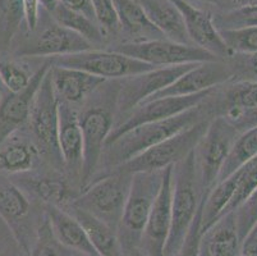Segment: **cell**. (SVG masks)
I'll use <instances>...</instances> for the list:
<instances>
[{
  "label": "cell",
  "instance_id": "6da1fadb",
  "mask_svg": "<svg viewBox=\"0 0 257 256\" xmlns=\"http://www.w3.org/2000/svg\"><path fill=\"white\" fill-rule=\"evenodd\" d=\"M119 84L120 79L104 82L83 103L82 110L78 113L83 141V164L79 178V189L82 191L93 181L105 142L115 123Z\"/></svg>",
  "mask_w": 257,
  "mask_h": 256
},
{
  "label": "cell",
  "instance_id": "7a4b0ae2",
  "mask_svg": "<svg viewBox=\"0 0 257 256\" xmlns=\"http://www.w3.org/2000/svg\"><path fill=\"white\" fill-rule=\"evenodd\" d=\"M209 98L197 107L191 108L178 116L135 127L133 130L123 133L114 142L106 145L100 160V164L104 165L105 173L124 164L147 149L160 144L161 141L177 135L197 122L212 118V110L215 108H212L214 104L209 102Z\"/></svg>",
  "mask_w": 257,
  "mask_h": 256
},
{
  "label": "cell",
  "instance_id": "3957f363",
  "mask_svg": "<svg viewBox=\"0 0 257 256\" xmlns=\"http://www.w3.org/2000/svg\"><path fill=\"white\" fill-rule=\"evenodd\" d=\"M202 194L198 185L195 150L173 166L172 224L164 256H177L198 210Z\"/></svg>",
  "mask_w": 257,
  "mask_h": 256
},
{
  "label": "cell",
  "instance_id": "277c9868",
  "mask_svg": "<svg viewBox=\"0 0 257 256\" xmlns=\"http://www.w3.org/2000/svg\"><path fill=\"white\" fill-rule=\"evenodd\" d=\"M163 173L164 170L133 173L130 194L116 227V234L124 255L140 246L142 232L160 190Z\"/></svg>",
  "mask_w": 257,
  "mask_h": 256
},
{
  "label": "cell",
  "instance_id": "5b68a950",
  "mask_svg": "<svg viewBox=\"0 0 257 256\" xmlns=\"http://www.w3.org/2000/svg\"><path fill=\"white\" fill-rule=\"evenodd\" d=\"M132 176L120 169H113L92 181L69 206L87 211L116 229L130 194Z\"/></svg>",
  "mask_w": 257,
  "mask_h": 256
},
{
  "label": "cell",
  "instance_id": "8992f818",
  "mask_svg": "<svg viewBox=\"0 0 257 256\" xmlns=\"http://www.w3.org/2000/svg\"><path fill=\"white\" fill-rule=\"evenodd\" d=\"M27 126L41 155L57 169L64 168L58 141L59 100L54 91L50 70L44 77L35 95Z\"/></svg>",
  "mask_w": 257,
  "mask_h": 256
},
{
  "label": "cell",
  "instance_id": "52a82bcc",
  "mask_svg": "<svg viewBox=\"0 0 257 256\" xmlns=\"http://www.w3.org/2000/svg\"><path fill=\"white\" fill-rule=\"evenodd\" d=\"M239 135L224 117L211 118L195 149L196 170L202 196H206L218 183L221 168Z\"/></svg>",
  "mask_w": 257,
  "mask_h": 256
},
{
  "label": "cell",
  "instance_id": "ba28073f",
  "mask_svg": "<svg viewBox=\"0 0 257 256\" xmlns=\"http://www.w3.org/2000/svg\"><path fill=\"white\" fill-rule=\"evenodd\" d=\"M210 121L211 118L197 122L193 126L188 127L167 140L161 141L160 144L147 149L146 151L141 152L133 159L114 169H120V170L133 175L137 172L164 170L168 166L178 164L196 149L201 137L204 136Z\"/></svg>",
  "mask_w": 257,
  "mask_h": 256
},
{
  "label": "cell",
  "instance_id": "9c48e42d",
  "mask_svg": "<svg viewBox=\"0 0 257 256\" xmlns=\"http://www.w3.org/2000/svg\"><path fill=\"white\" fill-rule=\"evenodd\" d=\"M53 65L76 68L106 81H118L154 69L151 64L115 50H86L51 58Z\"/></svg>",
  "mask_w": 257,
  "mask_h": 256
},
{
  "label": "cell",
  "instance_id": "30bf717a",
  "mask_svg": "<svg viewBox=\"0 0 257 256\" xmlns=\"http://www.w3.org/2000/svg\"><path fill=\"white\" fill-rule=\"evenodd\" d=\"M113 50L151 64L153 67H172V65L220 60L204 49L195 45L179 44L168 39L124 42L114 48Z\"/></svg>",
  "mask_w": 257,
  "mask_h": 256
},
{
  "label": "cell",
  "instance_id": "8fae6325",
  "mask_svg": "<svg viewBox=\"0 0 257 256\" xmlns=\"http://www.w3.org/2000/svg\"><path fill=\"white\" fill-rule=\"evenodd\" d=\"M195 64L197 63L172 67H156L144 73L120 79L116 96L115 118H123L127 116L137 105L146 102L147 99H150L159 91L164 90Z\"/></svg>",
  "mask_w": 257,
  "mask_h": 256
},
{
  "label": "cell",
  "instance_id": "7c38bea8",
  "mask_svg": "<svg viewBox=\"0 0 257 256\" xmlns=\"http://www.w3.org/2000/svg\"><path fill=\"white\" fill-rule=\"evenodd\" d=\"M214 90L215 89H211V90L204 91V93L188 96L150 99V100L141 103L135 109L131 110L127 116L123 117V121L114 124L113 130L105 142V146L114 142L123 133L133 130L135 127L145 123H151V122L164 121V119L178 116L191 108L197 107L201 103H204Z\"/></svg>",
  "mask_w": 257,
  "mask_h": 256
},
{
  "label": "cell",
  "instance_id": "4fadbf2b",
  "mask_svg": "<svg viewBox=\"0 0 257 256\" xmlns=\"http://www.w3.org/2000/svg\"><path fill=\"white\" fill-rule=\"evenodd\" d=\"M173 166L164 169L158 197L140 241L139 247L149 256H164L165 243L172 224Z\"/></svg>",
  "mask_w": 257,
  "mask_h": 256
},
{
  "label": "cell",
  "instance_id": "5bb4252c",
  "mask_svg": "<svg viewBox=\"0 0 257 256\" xmlns=\"http://www.w3.org/2000/svg\"><path fill=\"white\" fill-rule=\"evenodd\" d=\"M172 2L181 12L187 35L192 45L209 51L220 60H228L233 55L215 25L211 11L201 8L188 0Z\"/></svg>",
  "mask_w": 257,
  "mask_h": 256
},
{
  "label": "cell",
  "instance_id": "9a60e30c",
  "mask_svg": "<svg viewBox=\"0 0 257 256\" xmlns=\"http://www.w3.org/2000/svg\"><path fill=\"white\" fill-rule=\"evenodd\" d=\"M234 78L233 69L228 60H212L197 63L186 73L175 79L164 90L159 91L150 99L169 98V96H188L216 89L218 86ZM147 99V100H150Z\"/></svg>",
  "mask_w": 257,
  "mask_h": 256
},
{
  "label": "cell",
  "instance_id": "2e32d148",
  "mask_svg": "<svg viewBox=\"0 0 257 256\" xmlns=\"http://www.w3.org/2000/svg\"><path fill=\"white\" fill-rule=\"evenodd\" d=\"M92 46L85 37L53 20L34 40L21 46L17 54L20 56L51 59L55 56L91 50Z\"/></svg>",
  "mask_w": 257,
  "mask_h": 256
},
{
  "label": "cell",
  "instance_id": "e0dca14e",
  "mask_svg": "<svg viewBox=\"0 0 257 256\" xmlns=\"http://www.w3.org/2000/svg\"><path fill=\"white\" fill-rule=\"evenodd\" d=\"M51 59H46L32 74L30 84L20 93L7 91L0 99V144L6 141L16 131L27 124L31 113L32 102L50 68Z\"/></svg>",
  "mask_w": 257,
  "mask_h": 256
},
{
  "label": "cell",
  "instance_id": "ac0fdd59",
  "mask_svg": "<svg viewBox=\"0 0 257 256\" xmlns=\"http://www.w3.org/2000/svg\"><path fill=\"white\" fill-rule=\"evenodd\" d=\"M59 150L64 168L79 182L83 164L82 131L78 112L64 102H59Z\"/></svg>",
  "mask_w": 257,
  "mask_h": 256
},
{
  "label": "cell",
  "instance_id": "d6986e66",
  "mask_svg": "<svg viewBox=\"0 0 257 256\" xmlns=\"http://www.w3.org/2000/svg\"><path fill=\"white\" fill-rule=\"evenodd\" d=\"M31 204L16 185L0 186V217L8 224L9 229L17 239V243L26 253H30L29 215Z\"/></svg>",
  "mask_w": 257,
  "mask_h": 256
},
{
  "label": "cell",
  "instance_id": "ffe728a7",
  "mask_svg": "<svg viewBox=\"0 0 257 256\" xmlns=\"http://www.w3.org/2000/svg\"><path fill=\"white\" fill-rule=\"evenodd\" d=\"M51 82L58 100L69 105L83 104L106 79L76 69L53 65Z\"/></svg>",
  "mask_w": 257,
  "mask_h": 256
},
{
  "label": "cell",
  "instance_id": "44dd1931",
  "mask_svg": "<svg viewBox=\"0 0 257 256\" xmlns=\"http://www.w3.org/2000/svg\"><path fill=\"white\" fill-rule=\"evenodd\" d=\"M41 151L32 138L22 128L16 131L0 144V172L7 175H25L36 168Z\"/></svg>",
  "mask_w": 257,
  "mask_h": 256
},
{
  "label": "cell",
  "instance_id": "7402d4cb",
  "mask_svg": "<svg viewBox=\"0 0 257 256\" xmlns=\"http://www.w3.org/2000/svg\"><path fill=\"white\" fill-rule=\"evenodd\" d=\"M45 215L50 223L54 236L64 247L85 256H99L91 245L81 223L69 211L46 205Z\"/></svg>",
  "mask_w": 257,
  "mask_h": 256
},
{
  "label": "cell",
  "instance_id": "603a6c76",
  "mask_svg": "<svg viewBox=\"0 0 257 256\" xmlns=\"http://www.w3.org/2000/svg\"><path fill=\"white\" fill-rule=\"evenodd\" d=\"M146 17L170 41L192 45L184 27L183 18L172 0H137Z\"/></svg>",
  "mask_w": 257,
  "mask_h": 256
},
{
  "label": "cell",
  "instance_id": "cb8c5ba5",
  "mask_svg": "<svg viewBox=\"0 0 257 256\" xmlns=\"http://www.w3.org/2000/svg\"><path fill=\"white\" fill-rule=\"evenodd\" d=\"M69 211L85 229L91 245L99 256H125L119 242L116 229L111 228L102 220L91 215L87 211L68 206L65 209Z\"/></svg>",
  "mask_w": 257,
  "mask_h": 256
},
{
  "label": "cell",
  "instance_id": "d4e9b609",
  "mask_svg": "<svg viewBox=\"0 0 257 256\" xmlns=\"http://www.w3.org/2000/svg\"><path fill=\"white\" fill-rule=\"evenodd\" d=\"M118 13L120 30L132 37L130 42L165 39L164 35L149 21L137 0H113Z\"/></svg>",
  "mask_w": 257,
  "mask_h": 256
},
{
  "label": "cell",
  "instance_id": "484cf974",
  "mask_svg": "<svg viewBox=\"0 0 257 256\" xmlns=\"http://www.w3.org/2000/svg\"><path fill=\"white\" fill-rule=\"evenodd\" d=\"M202 243L210 256H239L240 241L233 211L212 225L202 236Z\"/></svg>",
  "mask_w": 257,
  "mask_h": 256
},
{
  "label": "cell",
  "instance_id": "4316f807",
  "mask_svg": "<svg viewBox=\"0 0 257 256\" xmlns=\"http://www.w3.org/2000/svg\"><path fill=\"white\" fill-rule=\"evenodd\" d=\"M239 180V170L229 176L226 180L218 182L211 191L204 196L202 214H201V233L204 236L215 223L223 217L226 206L234 195Z\"/></svg>",
  "mask_w": 257,
  "mask_h": 256
},
{
  "label": "cell",
  "instance_id": "83f0119b",
  "mask_svg": "<svg viewBox=\"0 0 257 256\" xmlns=\"http://www.w3.org/2000/svg\"><path fill=\"white\" fill-rule=\"evenodd\" d=\"M22 186L37 196L44 204L67 209L78 195L60 177H31L22 181Z\"/></svg>",
  "mask_w": 257,
  "mask_h": 256
},
{
  "label": "cell",
  "instance_id": "f1b7e54d",
  "mask_svg": "<svg viewBox=\"0 0 257 256\" xmlns=\"http://www.w3.org/2000/svg\"><path fill=\"white\" fill-rule=\"evenodd\" d=\"M49 14L55 22L77 32L78 35L85 37L87 41H90L92 45L101 44L104 41L105 32L102 31L101 27L96 22H93L90 18L85 17L77 12L71 11V9L63 6L60 2Z\"/></svg>",
  "mask_w": 257,
  "mask_h": 256
},
{
  "label": "cell",
  "instance_id": "f546056e",
  "mask_svg": "<svg viewBox=\"0 0 257 256\" xmlns=\"http://www.w3.org/2000/svg\"><path fill=\"white\" fill-rule=\"evenodd\" d=\"M257 155V127L252 130L244 131L237 137L233 144L228 158L224 163L219 175L218 182L226 180L237 170H239L244 164L248 163Z\"/></svg>",
  "mask_w": 257,
  "mask_h": 256
},
{
  "label": "cell",
  "instance_id": "4dcf8cb0",
  "mask_svg": "<svg viewBox=\"0 0 257 256\" xmlns=\"http://www.w3.org/2000/svg\"><path fill=\"white\" fill-rule=\"evenodd\" d=\"M223 99L216 103L219 113L224 108H253L257 107V81H232L228 82ZM219 116V114H218Z\"/></svg>",
  "mask_w": 257,
  "mask_h": 256
},
{
  "label": "cell",
  "instance_id": "1f68e13d",
  "mask_svg": "<svg viewBox=\"0 0 257 256\" xmlns=\"http://www.w3.org/2000/svg\"><path fill=\"white\" fill-rule=\"evenodd\" d=\"M30 256H71V250L62 245L54 236L50 223L46 215H44L43 222L40 223L36 231L34 245H32Z\"/></svg>",
  "mask_w": 257,
  "mask_h": 256
},
{
  "label": "cell",
  "instance_id": "d6a6232c",
  "mask_svg": "<svg viewBox=\"0 0 257 256\" xmlns=\"http://www.w3.org/2000/svg\"><path fill=\"white\" fill-rule=\"evenodd\" d=\"M219 32L233 55L257 53V26L219 30Z\"/></svg>",
  "mask_w": 257,
  "mask_h": 256
},
{
  "label": "cell",
  "instance_id": "836d02e7",
  "mask_svg": "<svg viewBox=\"0 0 257 256\" xmlns=\"http://www.w3.org/2000/svg\"><path fill=\"white\" fill-rule=\"evenodd\" d=\"M0 16H2V42L4 48L9 45L22 21H25L22 0H0Z\"/></svg>",
  "mask_w": 257,
  "mask_h": 256
},
{
  "label": "cell",
  "instance_id": "e575fe53",
  "mask_svg": "<svg viewBox=\"0 0 257 256\" xmlns=\"http://www.w3.org/2000/svg\"><path fill=\"white\" fill-rule=\"evenodd\" d=\"M257 187V155L253 159L248 161L247 164L239 169V180L237 183V189H235L234 195H233L232 200L226 206L224 215L228 213L234 211L243 201L246 200L252 191Z\"/></svg>",
  "mask_w": 257,
  "mask_h": 256
},
{
  "label": "cell",
  "instance_id": "d590c367",
  "mask_svg": "<svg viewBox=\"0 0 257 256\" xmlns=\"http://www.w3.org/2000/svg\"><path fill=\"white\" fill-rule=\"evenodd\" d=\"M32 74L15 60H0V82L8 93H20L30 84Z\"/></svg>",
  "mask_w": 257,
  "mask_h": 256
},
{
  "label": "cell",
  "instance_id": "8d00e7d4",
  "mask_svg": "<svg viewBox=\"0 0 257 256\" xmlns=\"http://www.w3.org/2000/svg\"><path fill=\"white\" fill-rule=\"evenodd\" d=\"M214 21L218 30L257 26V6L235 9L226 13H216L214 14Z\"/></svg>",
  "mask_w": 257,
  "mask_h": 256
},
{
  "label": "cell",
  "instance_id": "74e56055",
  "mask_svg": "<svg viewBox=\"0 0 257 256\" xmlns=\"http://www.w3.org/2000/svg\"><path fill=\"white\" fill-rule=\"evenodd\" d=\"M233 214H234L238 237H239V241H242L247 232L257 223V187L249 194L246 200L233 211Z\"/></svg>",
  "mask_w": 257,
  "mask_h": 256
},
{
  "label": "cell",
  "instance_id": "f35d334b",
  "mask_svg": "<svg viewBox=\"0 0 257 256\" xmlns=\"http://www.w3.org/2000/svg\"><path fill=\"white\" fill-rule=\"evenodd\" d=\"M219 116L224 117L239 133L257 127V107L253 108H224Z\"/></svg>",
  "mask_w": 257,
  "mask_h": 256
},
{
  "label": "cell",
  "instance_id": "ab89813d",
  "mask_svg": "<svg viewBox=\"0 0 257 256\" xmlns=\"http://www.w3.org/2000/svg\"><path fill=\"white\" fill-rule=\"evenodd\" d=\"M97 25L104 32H118L120 30L118 13L113 0H91Z\"/></svg>",
  "mask_w": 257,
  "mask_h": 256
},
{
  "label": "cell",
  "instance_id": "60d3db41",
  "mask_svg": "<svg viewBox=\"0 0 257 256\" xmlns=\"http://www.w3.org/2000/svg\"><path fill=\"white\" fill-rule=\"evenodd\" d=\"M228 62L234 73L233 81H257V53L234 54Z\"/></svg>",
  "mask_w": 257,
  "mask_h": 256
},
{
  "label": "cell",
  "instance_id": "b9f144b4",
  "mask_svg": "<svg viewBox=\"0 0 257 256\" xmlns=\"http://www.w3.org/2000/svg\"><path fill=\"white\" fill-rule=\"evenodd\" d=\"M202 204H204V196L201 200L198 210L195 215L192 224L189 227L188 233L182 243L177 256H200L201 243H202V233H201V214H202Z\"/></svg>",
  "mask_w": 257,
  "mask_h": 256
},
{
  "label": "cell",
  "instance_id": "7bdbcfd3",
  "mask_svg": "<svg viewBox=\"0 0 257 256\" xmlns=\"http://www.w3.org/2000/svg\"><path fill=\"white\" fill-rule=\"evenodd\" d=\"M191 3L201 4V6H205V9H209L211 11V8L216 9L218 12L216 13H226V12H232L235 9L246 8V7H252L257 6V0H188Z\"/></svg>",
  "mask_w": 257,
  "mask_h": 256
},
{
  "label": "cell",
  "instance_id": "ee69618b",
  "mask_svg": "<svg viewBox=\"0 0 257 256\" xmlns=\"http://www.w3.org/2000/svg\"><path fill=\"white\" fill-rule=\"evenodd\" d=\"M59 2L64 7L71 9V11L77 12V13L82 14V16H85V17L90 18V20L93 21V22H96V18H95V14H93L91 0H59Z\"/></svg>",
  "mask_w": 257,
  "mask_h": 256
},
{
  "label": "cell",
  "instance_id": "f6af8a7d",
  "mask_svg": "<svg viewBox=\"0 0 257 256\" xmlns=\"http://www.w3.org/2000/svg\"><path fill=\"white\" fill-rule=\"evenodd\" d=\"M239 256H257V223L240 241Z\"/></svg>",
  "mask_w": 257,
  "mask_h": 256
},
{
  "label": "cell",
  "instance_id": "bcb514c9",
  "mask_svg": "<svg viewBox=\"0 0 257 256\" xmlns=\"http://www.w3.org/2000/svg\"><path fill=\"white\" fill-rule=\"evenodd\" d=\"M125 256H149V255H147L146 252H144L140 247H136V248H132L131 251H128V252L125 253Z\"/></svg>",
  "mask_w": 257,
  "mask_h": 256
},
{
  "label": "cell",
  "instance_id": "7dc6e473",
  "mask_svg": "<svg viewBox=\"0 0 257 256\" xmlns=\"http://www.w3.org/2000/svg\"><path fill=\"white\" fill-rule=\"evenodd\" d=\"M200 256H210V253L207 252V250H206V247H205V246H204V243H201Z\"/></svg>",
  "mask_w": 257,
  "mask_h": 256
}]
</instances>
